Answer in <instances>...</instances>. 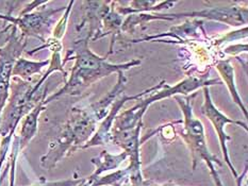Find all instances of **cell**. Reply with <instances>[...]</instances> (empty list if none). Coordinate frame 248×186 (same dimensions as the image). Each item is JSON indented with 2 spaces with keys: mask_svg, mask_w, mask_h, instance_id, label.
Wrapping results in <instances>:
<instances>
[{
  "mask_svg": "<svg viewBox=\"0 0 248 186\" xmlns=\"http://www.w3.org/2000/svg\"><path fill=\"white\" fill-rule=\"evenodd\" d=\"M90 37L85 35L75 42L73 47L67 51L65 60H63V64L71 60L75 61L71 76L61 89H59L57 93L45 99V105L64 95H81L86 88L90 87L93 83L99 81L100 79L114 72H126L142 63L140 58H133L131 61L122 64L108 62L109 56L99 57L90 49Z\"/></svg>",
  "mask_w": 248,
  "mask_h": 186,
  "instance_id": "cell-1",
  "label": "cell"
},
{
  "mask_svg": "<svg viewBox=\"0 0 248 186\" xmlns=\"http://www.w3.org/2000/svg\"><path fill=\"white\" fill-rule=\"evenodd\" d=\"M97 122L89 105L73 108L60 134L50 142L47 153L41 157L42 167L50 170L62 157L81 149L94 135Z\"/></svg>",
  "mask_w": 248,
  "mask_h": 186,
  "instance_id": "cell-2",
  "label": "cell"
},
{
  "mask_svg": "<svg viewBox=\"0 0 248 186\" xmlns=\"http://www.w3.org/2000/svg\"><path fill=\"white\" fill-rule=\"evenodd\" d=\"M210 72L203 74V76H190L182 81L178 82L175 86H170L169 84H165L163 87L155 90L150 94L147 98H141V101L136 104L133 108L127 111H124L123 113H118L113 124L112 130L123 131L134 129L140 125H143V116L146 113L147 109L153 103L157 102L165 98L175 97V96H187L193 92H196L199 88L210 87L212 85H220L222 81L219 79H211L209 77Z\"/></svg>",
  "mask_w": 248,
  "mask_h": 186,
  "instance_id": "cell-3",
  "label": "cell"
},
{
  "mask_svg": "<svg viewBox=\"0 0 248 186\" xmlns=\"http://www.w3.org/2000/svg\"><path fill=\"white\" fill-rule=\"evenodd\" d=\"M174 98L176 102L179 104L183 117H185L182 121L183 129L180 132V136L191 152L193 170L196 169L199 163L204 162L210 170V174L215 185L224 186L217 170V166H223V162L219 161L218 157L209 150L206 135H204V127L202 122L196 118L193 113L192 97L175 96Z\"/></svg>",
  "mask_w": 248,
  "mask_h": 186,
  "instance_id": "cell-4",
  "label": "cell"
},
{
  "mask_svg": "<svg viewBox=\"0 0 248 186\" xmlns=\"http://www.w3.org/2000/svg\"><path fill=\"white\" fill-rule=\"evenodd\" d=\"M183 17H191V18H208L215 21H220L229 26L239 27L242 25L247 24V8L233 7L229 8H210L199 12H185V13H175V14H147V13H140L129 15L125 21H123L121 32H126V33H133L134 29L138 26L150 23L154 20H176Z\"/></svg>",
  "mask_w": 248,
  "mask_h": 186,
  "instance_id": "cell-5",
  "label": "cell"
},
{
  "mask_svg": "<svg viewBox=\"0 0 248 186\" xmlns=\"http://www.w3.org/2000/svg\"><path fill=\"white\" fill-rule=\"evenodd\" d=\"M27 45V39L17 34V28L12 25V31L7 44L0 48V118L10 96L12 69L15 62L20 57Z\"/></svg>",
  "mask_w": 248,
  "mask_h": 186,
  "instance_id": "cell-6",
  "label": "cell"
},
{
  "mask_svg": "<svg viewBox=\"0 0 248 186\" xmlns=\"http://www.w3.org/2000/svg\"><path fill=\"white\" fill-rule=\"evenodd\" d=\"M202 92H203L204 99H203V104L202 106V113L206 116L213 125L215 132H217V137H218L219 146H220V149H222V152L224 156V161L228 165V167L230 169L231 173H232L233 178L236 179L239 175L232 163H231V159L229 157V153H228V148H227V142L231 140V137L227 134V133H226L225 128L227 125H235V126L242 127L245 131H247V124L242 120L231 119L228 116L223 114L222 112H220L213 103L211 94H210V87H203Z\"/></svg>",
  "mask_w": 248,
  "mask_h": 186,
  "instance_id": "cell-7",
  "label": "cell"
},
{
  "mask_svg": "<svg viewBox=\"0 0 248 186\" xmlns=\"http://www.w3.org/2000/svg\"><path fill=\"white\" fill-rule=\"evenodd\" d=\"M66 8L59 9H45L39 12H32L25 15H19L18 17H13L10 14H0V18L11 23V25L19 28L20 35L27 39L32 36L45 42V35L49 33L53 17L60 12L65 11Z\"/></svg>",
  "mask_w": 248,
  "mask_h": 186,
  "instance_id": "cell-8",
  "label": "cell"
},
{
  "mask_svg": "<svg viewBox=\"0 0 248 186\" xmlns=\"http://www.w3.org/2000/svg\"><path fill=\"white\" fill-rule=\"evenodd\" d=\"M165 84H166V82L162 81L161 83L155 85V86L145 89L144 92L140 93L138 95H134V96H127L125 94L121 95L120 97L115 100V102L112 104L109 113H108V115L105 117L104 119H102L99 128L96 130L94 135L91 137V140L88 143H84L81 149H86V148L96 147V146H105V145H107V143H109L113 124H114V120L116 118V116L118 115V113H120L121 109L124 105H125L127 101L138 100V99L140 100L141 98L145 97L146 95L152 94V93L155 92V90L160 89L161 87H163Z\"/></svg>",
  "mask_w": 248,
  "mask_h": 186,
  "instance_id": "cell-9",
  "label": "cell"
},
{
  "mask_svg": "<svg viewBox=\"0 0 248 186\" xmlns=\"http://www.w3.org/2000/svg\"><path fill=\"white\" fill-rule=\"evenodd\" d=\"M127 79L124 74V72H117V82L112 87V89L108 93L104 98L96 101V102L89 105V109L93 113L97 121H101L109 113L112 104L115 102V100L123 94L126 88Z\"/></svg>",
  "mask_w": 248,
  "mask_h": 186,
  "instance_id": "cell-10",
  "label": "cell"
},
{
  "mask_svg": "<svg viewBox=\"0 0 248 186\" xmlns=\"http://www.w3.org/2000/svg\"><path fill=\"white\" fill-rule=\"evenodd\" d=\"M44 101L45 99L41 100L40 102L37 103L34 108L32 109L23 118V122H21V126H20L19 135L18 137L15 136L16 140H17L20 151L28 146L30 141L36 134L37 124H39V117L42 112L45 110V106H46Z\"/></svg>",
  "mask_w": 248,
  "mask_h": 186,
  "instance_id": "cell-11",
  "label": "cell"
},
{
  "mask_svg": "<svg viewBox=\"0 0 248 186\" xmlns=\"http://www.w3.org/2000/svg\"><path fill=\"white\" fill-rule=\"evenodd\" d=\"M127 159L128 154L124 151L120 154H111L107 150H102L99 157L92 158V163L95 165V170L89 179H95L107 172L120 168L121 165Z\"/></svg>",
  "mask_w": 248,
  "mask_h": 186,
  "instance_id": "cell-12",
  "label": "cell"
},
{
  "mask_svg": "<svg viewBox=\"0 0 248 186\" xmlns=\"http://www.w3.org/2000/svg\"><path fill=\"white\" fill-rule=\"evenodd\" d=\"M215 68L217 69V72H219L220 77H222L226 86L228 87L229 93L231 94V97H232L235 104L239 106L242 112H243L245 118H247V109L244 105L243 101H242V98L240 97L238 88H236L235 79H234V69L232 65H231L230 60L228 58V60L217 61V63L215 64Z\"/></svg>",
  "mask_w": 248,
  "mask_h": 186,
  "instance_id": "cell-13",
  "label": "cell"
},
{
  "mask_svg": "<svg viewBox=\"0 0 248 186\" xmlns=\"http://www.w3.org/2000/svg\"><path fill=\"white\" fill-rule=\"evenodd\" d=\"M50 60L46 61H29L25 57H19L15 62L12 69V78H19L23 81L30 82L31 78L40 74L43 68L49 66Z\"/></svg>",
  "mask_w": 248,
  "mask_h": 186,
  "instance_id": "cell-14",
  "label": "cell"
},
{
  "mask_svg": "<svg viewBox=\"0 0 248 186\" xmlns=\"http://www.w3.org/2000/svg\"><path fill=\"white\" fill-rule=\"evenodd\" d=\"M176 4L175 1H131L130 7H118L115 9L116 12L120 15H132L140 14L142 12H155L164 9H170Z\"/></svg>",
  "mask_w": 248,
  "mask_h": 186,
  "instance_id": "cell-15",
  "label": "cell"
},
{
  "mask_svg": "<svg viewBox=\"0 0 248 186\" xmlns=\"http://www.w3.org/2000/svg\"><path fill=\"white\" fill-rule=\"evenodd\" d=\"M129 175L130 168L115 170L114 172L109 174H102L95 179H85V184L88 186H129Z\"/></svg>",
  "mask_w": 248,
  "mask_h": 186,
  "instance_id": "cell-16",
  "label": "cell"
},
{
  "mask_svg": "<svg viewBox=\"0 0 248 186\" xmlns=\"http://www.w3.org/2000/svg\"><path fill=\"white\" fill-rule=\"evenodd\" d=\"M74 1H71L68 3V5L65 9V13L60 18V20L58 21V24L56 26L55 30H53V34L52 37L53 39H56L58 41H61L62 37L64 36V33H65V30H66V27H67V20H68V16L69 13H71V10L74 5Z\"/></svg>",
  "mask_w": 248,
  "mask_h": 186,
  "instance_id": "cell-17",
  "label": "cell"
},
{
  "mask_svg": "<svg viewBox=\"0 0 248 186\" xmlns=\"http://www.w3.org/2000/svg\"><path fill=\"white\" fill-rule=\"evenodd\" d=\"M85 179H69L64 181H56V182H48V181L41 179L39 182L31 186H78L83 183Z\"/></svg>",
  "mask_w": 248,
  "mask_h": 186,
  "instance_id": "cell-18",
  "label": "cell"
},
{
  "mask_svg": "<svg viewBox=\"0 0 248 186\" xmlns=\"http://www.w3.org/2000/svg\"><path fill=\"white\" fill-rule=\"evenodd\" d=\"M247 51V44H244V45H233V46H229L226 48V49L224 50L225 53H227V55L229 56H238L240 55V53L242 52H246Z\"/></svg>",
  "mask_w": 248,
  "mask_h": 186,
  "instance_id": "cell-19",
  "label": "cell"
},
{
  "mask_svg": "<svg viewBox=\"0 0 248 186\" xmlns=\"http://www.w3.org/2000/svg\"><path fill=\"white\" fill-rule=\"evenodd\" d=\"M165 186H177V185H174V184H170V183H167V184H164Z\"/></svg>",
  "mask_w": 248,
  "mask_h": 186,
  "instance_id": "cell-20",
  "label": "cell"
}]
</instances>
